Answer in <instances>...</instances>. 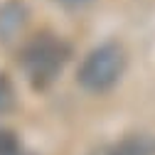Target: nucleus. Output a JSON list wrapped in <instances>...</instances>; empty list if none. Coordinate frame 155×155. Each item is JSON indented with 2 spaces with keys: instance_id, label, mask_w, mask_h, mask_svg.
<instances>
[{
  "instance_id": "obj_6",
  "label": "nucleus",
  "mask_w": 155,
  "mask_h": 155,
  "mask_svg": "<svg viewBox=\"0 0 155 155\" xmlns=\"http://www.w3.org/2000/svg\"><path fill=\"white\" fill-rule=\"evenodd\" d=\"M0 155H22L20 145L10 133H0Z\"/></svg>"
},
{
  "instance_id": "obj_3",
  "label": "nucleus",
  "mask_w": 155,
  "mask_h": 155,
  "mask_svg": "<svg viewBox=\"0 0 155 155\" xmlns=\"http://www.w3.org/2000/svg\"><path fill=\"white\" fill-rule=\"evenodd\" d=\"M27 25V10L22 3H5L0 8V40H12Z\"/></svg>"
},
{
  "instance_id": "obj_4",
  "label": "nucleus",
  "mask_w": 155,
  "mask_h": 155,
  "mask_svg": "<svg viewBox=\"0 0 155 155\" xmlns=\"http://www.w3.org/2000/svg\"><path fill=\"white\" fill-rule=\"evenodd\" d=\"M106 155H155V140L145 133H130L116 140Z\"/></svg>"
},
{
  "instance_id": "obj_2",
  "label": "nucleus",
  "mask_w": 155,
  "mask_h": 155,
  "mask_svg": "<svg viewBox=\"0 0 155 155\" xmlns=\"http://www.w3.org/2000/svg\"><path fill=\"white\" fill-rule=\"evenodd\" d=\"M126 49L118 42H106L94 47L84 62L76 69V81H79L81 89L91 91V94H101L108 91L111 86L118 84V79L126 71Z\"/></svg>"
},
{
  "instance_id": "obj_1",
  "label": "nucleus",
  "mask_w": 155,
  "mask_h": 155,
  "mask_svg": "<svg viewBox=\"0 0 155 155\" xmlns=\"http://www.w3.org/2000/svg\"><path fill=\"white\" fill-rule=\"evenodd\" d=\"M69 57L71 49L62 37L52 32H40L25 42L20 52V67L35 89H45L62 74Z\"/></svg>"
},
{
  "instance_id": "obj_5",
  "label": "nucleus",
  "mask_w": 155,
  "mask_h": 155,
  "mask_svg": "<svg viewBox=\"0 0 155 155\" xmlns=\"http://www.w3.org/2000/svg\"><path fill=\"white\" fill-rule=\"evenodd\" d=\"M15 106V86L5 74H0V116H5Z\"/></svg>"
},
{
  "instance_id": "obj_7",
  "label": "nucleus",
  "mask_w": 155,
  "mask_h": 155,
  "mask_svg": "<svg viewBox=\"0 0 155 155\" xmlns=\"http://www.w3.org/2000/svg\"><path fill=\"white\" fill-rule=\"evenodd\" d=\"M52 3L64 8V10H84V8H89L94 3V0H52Z\"/></svg>"
}]
</instances>
